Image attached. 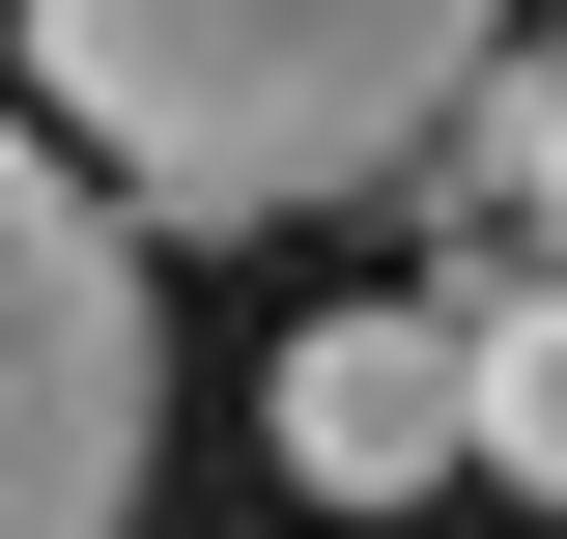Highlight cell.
Wrapping results in <instances>:
<instances>
[{"mask_svg":"<svg viewBox=\"0 0 567 539\" xmlns=\"http://www.w3.org/2000/svg\"><path fill=\"white\" fill-rule=\"evenodd\" d=\"M483 58H511V0H29V114L171 256L312 227V200H398Z\"/></svg>","mask_w":567,"mask_h":539,"instance_id":"obj_1","label":"cell"},{"mask_svg":"<svg viewBox=\"0 0 567 539\" xmlns=\"http://www.w3.org/2000/svg\"><path fill=\"white\" fill-rule=\"evenodd\" d=\"M142 426H171V340H142V200L58 114H0V539H114Z\"/></svg>","mask_w":567,"mask_h":539,"instance_id":"obj_2","label":"cell"},{"mask_svg":"<svg viewBox=\"0 0 567 539\" xmlns=\"http://www.w3.org/2000/svg\"><path fill=\"white\" fill-rule=\"evenodd\" d=\"M256 426H284L312 511H425V482H483V398H454V313H425V284H398V313H312Z\"/></svg>","mask_w":567,"mask_h":539,"instance_id":"obj_3","label":"cell"},{"mask_svg":"<svg viewBox=\"0 0 567 539\" xmlns=\"http://www.w3.org/2000/svg\"><path fill=\"white\" fill-rule=\"evenodd\" d=\"M454 398H483V482H511V511H567V256L454 313Z\"/></svg>","mask_w":567,"mask_h":539,"instance_id":"obj_4","label":"cell"},{"mask_svg":"<svg viewBox=\"0 0 567 539\" xmlns=\"http://www.w3.org/2000/svg\"><path fill=\"white\" fill-rule=\"evenodd\" d=\"M425 171H483V200H511V227L567 256V29H511V58L454 85V142H425Z\"/></svg>","mask_w":567,"mask_h":539,"instance_id":"obj_5","label":"cell"}]
</instances>
